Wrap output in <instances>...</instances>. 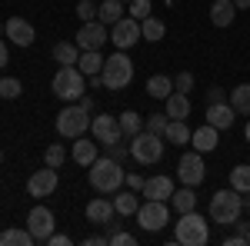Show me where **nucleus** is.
<instances>
[{"label": "nucleus", "mask_w": 250, "mask_h": 246, "mask_svg": "<svg viewBox=\"0 0 250 246\" xmlns=\"http://www.w3.org/2000/svg\"><path fill=\"white\" fill-rule=\"evenodd\" d=\"M87 180H90V187L97 189V193H117V189L127 183V173H124V167H120V160H114V156H97L94 163L87 167Z\"/></svg>", "instance_id": "1"}, {"label": "nucleus", "mask_w": 250, "mask_h": 246, "mask_svg": "<svg viewBox=\"0 0 250 246\" xmlns=\"http://www.w3.org/2000/svg\"><path fill=\"white\" fill-rule=\"evenodd\" d=\"M244 213V193H237L233 187L217 189L210 196V220L220 223V227H233Z\"/></svg>", "instance_id": "2"}, {"label": "nucleus", "mask_w": 250, "mask_h": 246, "mask_svg": "<svg viewBox=\"0 0 250 246\" xmlns=\"http://www.w3.org/2000/svg\"><path fill=\"white\" fill-rule=\"evenodd\" d=\"M210 240V227H207V220L190 209V213H180V220L173 223V243L180 246H204Z\"/></svg>", "instance_id": "3"}, {"label": "nucleus", "mask_w": 250, "mask_h": 246, "mask_svg": "<svg viewBox=\"0 0 250 246\" xmlns=\"http://www.w3.org/2000/svg\"><path fill=\"white\" fill-rule=\"evenodd\" d=\"M104 87L107 90H124V87H130V80H134V60L127 57V50H114L110 57H104Z\"/></svg>", "instance_id": "4"}, {"label": "nucleus", "mask_w": 250, "mask_h": 246, "mask_svg": "<svg viewBox=\"0 0 250 246\" xmlns=\"http://www.w3.org/2000/svg\"><path fill=\"white\" fill-rule=\"evenodd\" d=\"M164 136L160 133H150V130H140L137 136H130V156H134L137 163H144V167H154L160 163V156H164Z\"/></svg>", "instance_id": "5"}, {"label": "nucleus", "mask_w": 250, "mask_h": 246, "mask_svg": "<svg viewBox=\"0 0 250 246\" xmlns=\"http://www.w3.org/2000/svg\"><path fill=\"white\" fill-rule=\"evenodd\" d=\"M50 90L60 100H80L87 94V76L80 74L77 67H60L54 74V80H50Z\"/></svg>", "instance_id": "6"}, {"label": "nucleus", "mask_w": 250, "mask_h": 246, "mask_svg": "<svg viewBox=\"0 0 250 246\" xmlns=\"http://www.w3.org/2000/svg\"><path fill=\"white\" fill-rule=\"evenodd\" d=\"M87 130H90V110H87V107H80L77 100L57 114V133H60V136L77 140V136H83Z\"/></svg>", "instance_id": "7"}, {"label": "nucleus", "mask_w": 250, "mask_h": 246, "mask_svg": "<svg viewBox=\"0 0 250 246\" xmlns=\"http://www.w3.org/2000/svg\"><path fill=\"white\" fill-rule=\"evenodd\" d=\"M137 223H140V229H147V233H160V229L170 223L167 200H147V203H140V209H137Z\"/></svg>", "instance_id": "8"}, {"label": "nucleus", "mask_w": 250, "mask_h": 246, "mask_svg": "<svg viewBox=\"0 0 250 246\" xmlns=\"http://www.w3.org/2000/svg\"><path fill=\"white\" fill-rule=\"evenodd\" d=\"M177 176H180V183L184 187H200L204 183V176H207V167H204V153H197V150H190V153H184L180 156V163H177Z\"/></svg>", "instance_id": "9"}, {"label": "nucleus", "mask_w": 250, "mask_h": 246, "mask_svg": "<svg viewBox=\"0 0 250 246\" xmlns=\"http://www.w3.org/2000/svg\"><path fill=\"white\" fill-rule=\"evenodd\" d=\"M137 40H140V20L120 17L114 27H110V43H114V50H130Z\"/></svg>", "instance_id": "10"}, {"label": "nucleus", "mask_w": 250, "mask_h": 246, "mask_svg": "<svg viewBox=\"0 0 250 246\" xmlns=\"http://www.w3.org/2000/svg\"><path fill=\"white\" fill-rule=\"evenodd\" d=\"M27 229H30L34 243H47L50 233H54V213L47 207H34L27 213Z\"/></svg>", "instance_id": "11"}, {"label": "nucleus", "mask_w": 250, "mask_h": 246, "mask_svg": "<svg viewBox=\"0 0 250 246\" xmlns=\"http://www.w3.org/2000/svg\"><path fill=\"white\" fill-rule=\"evenodd\" d=\"M110 40V34H107V23H100V20H90V23H80L77 30V43L80 50H100L104 43Z\"/></svg>", "instance_id": "12"}, {"label": "nucleus", "mask_w": 250, "mask_h": 246, "mask_svg": "<svg viewBox=\"0 0 250 246\" xmlns=\"http://www.w3.org/2000/svg\"><path fill=\"white\" fill-rule=\"evenodd\" d=\"M90 133H94L97 143H117V140H124V133H120V120L114 114H100L90 120Z\"/></svg>", "instance_id": "13"}, {"label": "nucleus", "mask_w": 250, "mask_h": 246, "mask_svg": "<svg viewBox=\"0 0 250 246\" xmlns=\"http://www.w3.org/2000/svg\"><path fill=\"white\" fill-rule=\"evenodd\" d=\"M3 34L10 37L14 47H30V43L37 40V30L30 27V20H23V17H10L3 23Z\"/></svg>", "instance_id": "14"}, {"label": "nucleus", "mask_w": 250, "mask_h": 246, "mask_svg": "<svg viewBox=\"0 0 250 246\" xmlns=\"http://www.w3.org/2000/svg\"><path fill=\"white\" fill-rule=\"evenodd\" d=\"M54 189H57V170L54 167H43V170H37L27 180V193L30 196H50Z\"/></svg>", "instance_id": "15"}, {"label": "nucleus", "mask_w": 250, "mask_h": 246, "mask_svg": "<svg viewBox=\"0 0 250 246\" xmlns=\"http://www.w3.org/2000/svg\"><path fill=\"white\" fill-rule=\"evenodd\" d=\"M233 120H237V110L230 103H207V123L217 127V130H230Z\"/></svg>", "instance_id": "16"}, {"label": "nucleus", "mask_w": 250, "mask_h": 246, "mask_svg": "<svg viewBox=\"0 0 250 246\" xmlns=\"http://www.w3.org/2000/svg\"><path fill=\"white\" fill-rule=\"evenodd\" d=\"M114 200H104V196H97V200H90L87 203V220L90 223H97V227H107L110 220H114Z\"/></svg>", "instance_id": "17"}, {"label": "nucleus", "mask_w": 250, "mask_h": 246, "mask_svg": "<svg viewBox=\"0 0 250 246\" xmlns=\"http://www.w3.org/2000/svg\"><path fill=\"white\" fill-rule=\"evenodd\" d=\"M144 196L147 200H170L173 196V180L170 176H150V180H144Z\"/></svg>", "instance_id": "18"}, {"label": "nucleus", "mask_w": 250, "mask_h": 246, "mask_svg": "<svg viewBox=\"0 0 250 246\" xmlns=\"http://www.w3.org/2000/svg\"><path fill=\"white\" fill-rule=\"evenodd\" d=\"M217 136H220V130L207 123V127H200V130L190 133V143H193L197 153H210V150H217Z\"/></svg>", "instance_id": "19"}, {"label": "nucleus", "mask_w": 250, "mask_h": 246, "mask_svg": "<svg viewBox=\"0 0 250 246\" xmlns=\"http://www.w3.org/2000/svg\"><path fill=\"white\" fill-rule=\"evenodd\" d=\"M233 17H237V3H233V0H213V7H210V23L213 27H230Z\"/></svg>", "instance_id": "20"}, {"label": "nucleus", "mask_w": 250, "mask_h": 246, "mask_svg": "<svg viewBox=\"0 0 250 246\" xmlns=\"http://www.w3.org/2000/svg\"><path fill=\"white\" fill-rule=\"evenodd\" d=\"M190 127H187V120H170L167 123V130H164V140L170 143V147H184V143H190Z\"/></svg>", "instance_id": "21"}, {"label": "nucleus", "mask_w": 250, "mask_h": 246, "mask_svg": "<svg viewBox=\"0 0 250 246\" xmlns=\"http://www.w3.org/2000/svg\"><path fill=\"white\" fill-rule=\"evenodd\" d=\"M167 116H170V120H187V116H190V96L173 90V94L167 96Z\"/></svg>", "instance_id": "22"}, {"label": "nucleus", "mask_w": 250, "mask_h": 246, "mask_svg": "<svg viewBox=\"0 0 250 246\" xmlns=\"http://www.w3.org/2000/svg\"><path fill=\"white\" fill-rule=\"evenodd\" d=\"M120 17H124V0H100V7H97V20L100 23L114 27Z\"/></svg>", "instance_id": "23"}, {"label": "nucleus", "mask_w": 250, "mask_h": 246, "mask_svg": "<svg viewBox=\"0 0 250 246\" xmlns=\"http://www.w3.org/2000/svg\"><path fill=\"white\" fill-rule=\"evenodd\" d=\"M77 70L83 76H94L104 70V57H100V50H80V60H77Z\"/></svg>", "instance_id": "24"}, {"label": "nucleus", "mask_w": 250, "mask_h": 246, "mask_svg": "<svg viewBox=\"0 0 250 246\" xmlns=\"http://www.w3.org/2000/svg\"><path fill=\"white\" fill-rule=\"evenodd\" d=\"M70 156L77 160L80 167H90L97 160V143H90L87 136H77V143H74V150H70Z\"/></svg>", "instance_id": "25"}, {"label": "nucleus", "mask_w": 250, "mask_h": 246, "mask_svg": "<svg viewBox=\"0 0 250 246\" xmlns=\"http://www.w3.org/2000/svg\"><path fill=\"white\" fill-rule=\"evenodd\" d=\"M147 94L154 96V100H167V96L173 94V80L164 74H154L150 80H147Z\"/></svg>", "instance_id": "26"}, {"label": "nucleus", "mask_w": 250, "mask_h": 246, "mask_svg": "<svg viewBox=\"0 0 250 246\" xmlns=\"http://www.w3.org/2000/svg\"><path fill=\"white\" fill-rule=\"evenodd\" d=\"M230 107L237 110V116H250V83H240L230 90Z\"/></svg>", "instance_id": "27"}, {"label": "nucleus", "mask_w": 250, "mask_h": 246, "mask_svg": "<svg viewBox=\"0 0 250 246\" xmlns=\"http://www.w3.org/2000/svg\"><path fill=\"white\" fill-rule=\"evenodd\" d=\"M170 203L177 213H190V209H197V193H193V187H184V189H173Z\"/></svg>", "instance_id": "28"}, {"label": "nucleus", "mask_w": 250, "mask_h": 246, "mask_svg": "<svg viewBox=\"0 0 250 246\" xmlns=\"http://www.w3.org/2000/svg\"><path fill=\"white\" fill-rule=\"evenodd\" d=\"M164 34H167V27H164V20H157V17H147V20H140V37L147 40V43H157V40H164Z\"/></svg>", "instance_id": "29"}, {"label": "nucleus", "mask_w": 250, "mask_h": 246, "mask_svg": "<svg viewBox=\"0 0 250 246\" xmlns=\"http://www.w3.org/2000/svg\"><path fill=\"white\" fill-rule=\"evenodd\" d=\"M54 60H57L60 67H77L80 47L77 43H57V47H54Z\"/></svg>", "instance_id": "30"}, {"label": "nucleus", "mask_w": 250, "mask_h": 246, "mask_svg": "<svg viewBox=\"0 0 250 246\" xmlns=\"http://www.w3.org/2000/svg\"><path fill=\"white\" fill-rule=\"evenodd\" d=\"M114 209L120 213V216H137V209H140V200H137V193H134V189H130V193H120V189H117Z\"/></svg>", "instance_id": "31"}, {"label": "nucleus", "mask_w": 250, "mask_h": 246, "mask_svg": "<svg viewBox=\"0 0 250 246\" xmlns=\"http://www.w3.org/2000/svg\"><path fill=\"white\" fill-rule=\"evenodd\" d=\"M34 243V236H30V229H0V246H30Z\"/></svg>", "instance_id": "32"}, {"label": "nucleus", "mask_w": 250, "mask_h": 246, "mask_svg": "<svg viewBox=\"0 0 250 246\" xmlns=\"http://www.w3.org/2000/svg\"><path fill=\"white\" fill-rule=\"evenodd\" d=\"M120 120V133L130 140V136H137V133L144 130V120H140V114H134V110H124V114L117 116Z\"/></svg>", "instance_id": "33"}, {"label": "nucleus", "mask_w": 250, "mask_h": 246, "mask_svg": "<svg viewBox=\"0 0 250 246\" xmlns=\"http://www.w3.org/2000/svg\"><path fill=\"white\" fill-rule=\"evenodd\" d=\"M230 187L237 193H250V163H240L230 170Z\"/></svg>", "instance_id": "34"}, {"label": "nucleus", "mask_w": 250, "mask_h": 246, "mask_svg": "<svg viewBox=\"0 0 250 246\" xmlns=\"http://www.w3.org/2000/svg\"><path fill=\"white\" fill-rule=\"evenodd\" d=\"M63 160H67L63 143H50V147L43 150V163H47V167H54V170H60V167H63Z\"/></svg>", "instance_id": "35"}, {"label": "nucleus", "mask_w": 250, "mask_h": 246, "mask_svg": "<svg viewBox=\"0 0 250 246\" xmlns=\"http://www.w3.org/2000/svg\"><path fill=\"white\" fill-rule=\"evenodd\" d=\"M20 94H23V83H20L17 76H3L0 80V96L3 100H17Z\"/></svg>", "instance_id": "36"}, {"label": "nucleus", "mask_w": 250, "mask_h": 246, "mask_svg": "<svg viewBox=\"0 0 250 246\" xmlns=\"http://www.w3.org/2000/svg\"><path fill=\"white\" fill-rule=\"evenodd\" d=\"M167 123H170V116H167V114H150L147 120H144V130L160 133V136H164V130H167Z\"/></svg>", "instance_id": "37"}, {"label": "nucleus", "mask_w": 250, "mask_h": 246, "mask_svg": "<svg viewBox=\"0 0 250 246\" xmlns=\"http://www.w3.org/2000/svg\"><path fill=\"white\" fill-rule=\"evenodd\" d=\"M97 0H80L77 3V17H80V23H90V20H97Z\"/></svg>", "instance_id": "38"}, {"label": "nucleus", "mask_w": 250, "mask_h": 246, "mask_svg": "<svg viewBox=\"0 0 250 246\" xmlns=\"http://www.w3.org/2000/svg\"><path fill=\"white\" fill-rule=\"evenodd\" d=\"M127 10H130V17H134V20H147V17H150V10H154V3H150V0H130Z\"/></svg>", "instance_id": "39"}, {"label": "nucleus", "mask_w": 250, "mask_h": 246, "mask_svg": "<svg viewBox=\"0 0 250 246\" xmlns=\"http://www.w3.org/2000/svg\"><path fill=\"white\" fill-rule=\"evenodd\" d=\"M173 90L190 94V90H193V74H187V70H184V74H177V76H173Z\"/></svg>", "instance_id": "40"}, {"label": "nucleus", "mask_w": 250, "mask_h": 246, "mask_svg": "<svg viewBox=\"0 0 250 246\" xmlns=\"http://www.w3.org/2000/svg\"><path fill=\"white\" fill-rule=\"evenodd\" d=\"M107 153H110L114 160H124V156H130V143H127V147H124L120 140H117V143H107Z\"/></svg>", "instance_id": "41"}, {"label": "nucleus", "mask_w": 250, "mask_h": 246, "mask_svg": "<svg viewBox=\"0 0 250 246\" xmlns=\"http://www.w3.org/2000/svg\"><path fill=\"white\" fill-rule=\"evenodd\" d=\"M107 243L110 246H134L137 240L130 236V233H114V236H107Z\"/></svg>", "instance_id": "42"}, {"label": "nucleus", "mask_w": 250, "mask_h": 246, "mask_svg": "<svg viewBox=\"0 0 250 246\" xmlns=\"http://www.w3.org/2000/svg\"><path fill=\"white\" fill-rule=\"evenodd\" d=\"M207 103H224V90L220 87H210L207 90Z\"/></svg>", "instance_id": "43"}, {"label": "nucleus", "mask_w": 250, "mask_h": 246, "mask_svg": "<svg viewBox=\"0 0 250 246\" xmlns=\"http://www.w3.org/2000/svg\"><path fill=\"white\" fill-rule=\"evenodd\" d=\"M47 243H54V246H67V243H70V236H67V233H50V240H47Z\"/></svg>", "instance_id": "44"}, {"label": "nucleus", "mask_w": 250, "mask_h": 246, "mask_svg": "<svg viewBox=\"0 0 250 246\" xmlns=\"http://www.w3.org/2000/svg\"><path fill=\"white\" fill-rule=\"evenodd\" d=\"M127 187H130V189H144V176L130 173V176H127Z\"/></svg>", "instance_id": "45"}, {"label": "nucleus", "mask_w": 250, "mask_h": 246, "mask_svg": "<svg viewBox=\"0 0 250 246\" xmlns=\"http://www.w3.org/2000/svg\"><path fill=\"white\" fill-rule=\"evenodd\" d=\"M247 240H244V233H233V236H227L224 240V246H244Z\"/></svg>", "instance_id": "46"}, {"label": "nucleus", "mask_w": 250, "mask_h": 246, "mask_svg": "<svg viewBox=\"0 0 250 246\" xmlns=\"http://www.w3.org/2000/svg\"><path fill=\"white\" fill-rule=\"evenodd\" d=\"M87 246H107V236H87Z\"/></svg>", "instance_id": "47"}, {"label": "nucleus", "mask_w": 250, "mask_h": 246, "mask_svg": "<svg viewBox=\"0 0 250 246\" xmlns=\"http://www.w3.org/2000/svg\"><path fill=\"white\" fill-rule=\"evenodd\" d=\"M7 57H10V54H7V43H3V37H0V67L7 63Z\"/></svg>", "instance_id": "48"}, {"label": "nucleus", "mask_w": 250, "mask_h": 246, "mask_svg": "<svg viewBox=\"0 0 250 246\" xmlns=\"http://www.w3.org/2000/svg\"><path fill=\"white\" fill-rule=\"evenodd\" d=\"M237 3V10H250V0H233Z\"/></svg>", "instance_id": "49"}, {"label": "nucleus", "mask_w": 250, "mask_h": 246, "mask_svg": "<svg viewBox=\"0 0 250 246\" xmlns=\"http://www.w3.org/2000/svg\"><path fill=\"white\" fill-rule=\"evenodd\" d=\"M244 207H247V209H250V193H244Z\"/></svg>", "instance_id": "50"}, {"label": "nucleus", "mask_w": 250, "mask_h": 246, "mask_svg": "<svg viewBox=\"0 0 250 246\" xmlns=\"http://www.w3.org/2000/svg\"><path fill=\"white\" fill-rule=\"evenodd\" d=\"M244 240H247V246H250V227H247V233H244Z\"/></svg>", "instance_id": "51"}, {"label": "nucleus", "mask_w": 250, "mask_h": 246, "mask_svg": "<svg viewBox=\"0 0 250 246\" xmlns=\"http://www.w3.org/2000/svg\"><path fill=\"white\" fill-rule=\"evenodd\" d=\"M244 136H247V143H250V123H247V130H244Z\"/></svg>", "instance_id": "52"}, {"label": "nucleus", "mask_w": 250, "mask_h": 246, "mask_svg": "<svg viewBox=\"0 0 250 246\" xmlns=\"http://www.w3.org/2000/svg\"><path fill=\"white\" fill-rule=\"evenodd\" d=\"M0 163H3V150H0Z\"/></svg>", "instance_id": "53"}, {"label": "nucleus", "mask_w": 250, "mask_h": 246, "mask_svg": "<svg viewBox=\"0 0 250 246\" xmlns=\"http://www.w3.org/2000/svg\"><path fill=\"white\" fill-rule=\"evenodd\" d=\"M0 34H3V23H0Z\"/></svg>", "instance_id": "54"}, {"label": "nucleus", "mask_w": 250, "mask_h": 246, "mask_svg": "<svg viewBox=\"0 0 250 246\" xmlns=\"http://www.w3.org/2000/svg\"><path fill=\"white\" fill-rule=\"evenodd\" d=\"M124 3H130V0H124Z\"/></svg>", "instance_id": "55"}]
</instances>
